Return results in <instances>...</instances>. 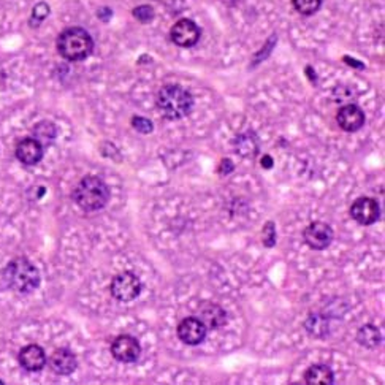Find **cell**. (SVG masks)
Here are the masks:
<instances>
[{
    "label": "cell",
    "mask_w": 385,
    "mask_h": 385,
    "mask_svg": "<svg viewBox=\"0 0 385 385\" xmlns=\"http://www.w3.org/2000/svg\"><path fill=\"white\" fill-rule=\"evenodd\" d=\"M34 135H35V140L43 146V144H50L53 143V140L56 138L57 135V130L54 124H51L48 121H43L37 124V126L34 127Z\"/></svg>",
    "instance_id": "obj_18"
},
{
    "label": "cell",
    "mask_w": 385,
    "mask_h": 385,
    "mask_svg": "<svg viewBox=\"0 0 385 385\" xmlns=\"http://www.w3.org/2000/svg\"><path fill=\"white\" fill-rule=\"evenodd\" d=\"M206 325L199 317H187L178 327L179 340L187 346H199L206 338Z\"/></svg>",
    "instance_id": "obj_10"
},
{
    "label": "cell",
    "mask_w": 385,
    "mask_h": 385,
    "mask_svg": "<svg viewBox=\"0 0 385 385\" xmlns=\"http://www.w3.org/2000/svg\"><path fill=\"white\" fill-rule=\"evenodd\" d=\"M305 243L316 251H324L333 241V228L325 222H314L303 232Z\"/></svg>",
    "instance_id": "obj_7"
},
{
    "label": "cell",
    "mask_w": 385,
    "mask_h": 385,
    "mask_svg": "<svg viewBox=\"0 0 385 385\" xmlns=\"http://www.w3.org/2000/svg\"><path fill=\"white\" fill-rule=\"evenodd\" d=\"M262 165H265V168H272L273 166V160L270 157H263L262 159Z\"/></svg>",
    "instance_id": "obj_23"
},
{
    "label": "cell",
    "mask_w": 385,
    "mask_h": 385,
    "mask_svg": "<svg viewBox=\"0 0 385 385\" xmlns=\"http://www.w3.org/2000/svg\"><path fill=\"white\" fill-rule=\"evenodd\" d=\"M74 200L81 210L98 211L107 206L110 200V189L97 176H86L80 181V184L74 190Z\"/></svg>",
    "instance_id": "obj_2"
},
{
    "label": "cell",
    "mask_w": 385,
    "mask_h": 385,
    "mask_svg": "<svg viewBox=\"0 0 385 385\" xmlns=\"http://www.w3.org/2000/svg\"><path fill=\"white\" fill-rule=\"evenodd\" d=\"M133 14H135V18H137L138 21H142V23H149V21L154 18V10L151 8L149 5H143V7L135 8Z\"/></svg>",
    "instance_id": "obj_20"
},
{
    "label": "cell",
    "mask_w": 385,
    "mask_h": 385,
    "mask_svg": "<svg viewBox=\"0 0 385 385\" xmlns=\"http://www.w3.org/2000/svg\"><path fill=\"white\" fill-rule=\"evenodd\" d=\"M333 381V371L325 365H312L305 373V382L308 385H331Z\"/></svg>",
    "instance_id": "obj_16"
},
{
    "label": "cell",
    "mask_w": 385,
    "mask_h": 385,
    "mask_svg": "<svg viewBox=\"0 0 385 385\" xmlns=\"http://www.w3.org/2000/svg\"><path fill=\"white\" fill-rule=\"evenodd\" d=\"M170 37L173 40V43L181 46V48H190V46L197 45V41L200 40V29L194 21L179 19L171 28Z\"/></svg>",
    "instance_id": "obj_6"
},
{
    "label": "cell",
    "mask_w": 385,
    "mask_h": 385,
    "mask_svg": "<svg viewBox=\"0 0 385 385\" xmlns=\"http://www.w3.org/2000/svg\"><path fill=\"white\" fill-rule=\"evenodd\" d=\"M7 285L18 294H30L40 285V273L28 258L18 257L7 265L3 272Z\"/></svg>",
    "instance_id": "obj_1"
},
{
    "label": "cell",
    "mask_w": 385,
    "mask_h": 385,
    "mask_svg": "<svg viewBox=\"0 0 385 385\" xmlns=\"http://www.w3.org/2000/svg\"><path fill=\"white\" fill-rule=\"evenodd\" d=\"M50 368L59 376H69L76 369V357L69 349H57L50 358Z\"/></svg>",
    "instance_id": "obj_13"
},
{
    "label": "cell",
    "mask_w": 385,
    "mask_h": 385,
    "mask_svg": "<svg viewBox=\"0 0 385 385\" xmlns=\"http://www.w3.org/2000/svg\"><path fill=\"white\" fill-rule=\"evenodd\" d=\"M16 157L24 165H37L43 157V146L35 138L21 140L16 146Z\"/></svg>",
    "instance_id": "obj_12"
},
{
    "label": "cell",
    "mask_w": 385,
    "mask_h": 385,
    "mask_svg": "<svg viewBox=\"0 0 385 385\" xmlns=\"http://www.w3.org/2000/svg\"><path fill=\"white\" fill-rule=\"evenodd\" d=\"M292 2L296 12L305 14V16H311L320 8L322 0H292Z\"/></svg>",
    "instance_id": "obj_19"
},
{
    "label": "cell",
    "mask_w": 385,
    "mask_h": 385,
    "mask_svg": "<svg viewBox=\"0 0 385 385\" xmlns=\"http://www.w3.org/2000/svg\"><path fill=\"white\" fill-rule=\"evenodd\" d=\"M157 107L168 119H181L194 108L190 92L178 85H166L157 94Z\"/></svg>",
    "instance_id": "obj_3"
},
{
    "label": "cell",
    "mask_w": 385,
    "mask_h": 385,
    "mask_svg": "<svg viewBox=\"0 0 385 385\" xmlns=\"http://www.w3.org/2000/svg\"><path fill=\"white\" fill-rule=\"evenodd\" d=\"M227 3H230V2H239V0H226Z\"/></svg>",
    "instance_id": "obj_24"
},
{
    "label": "cell",
    "mask_w": 385,
    "mask_h": 385,
    "mask_svg": "<svg viewBox=\"0 0 385 385\" xmlns=\"http://www.w3.org/2000/svg\"><path fill=\"white\" fill-rule=\"evenodd\" d=\"M19 363L28 371H40L46 365V353L37 344L25 346L19 352Z\"/></svg>",
    "instance_id": "obj_14"
},
{
    "label": "cell",
    "mask_w": 385,
    "mask_h": 385,
    "mask_svg": "<svg viewBox=\"0 0 385 385\" xmlns=\"http://www.w3.org/2000/svg\"><path fill=\"white\" fill-rule=\"evenodd\" d=\"M200 320L210 329H221L227 324V312L219 305H206L200 308Z\"/></svg>",
    "instance_id": "obj_15"
},
{
    "label": "cell",
    "mask_w": 385,
    "mask_h": 385,
    "mask_svg": "<svg viewBox=\"0 0 385 385\" xmlns=\"http://www.w3.org/2000/svg\"><path fill=\"white\" fill-rule=\"evenodd\" d=\"M111 353L118 362L133 363L140 358L142 347H140V342L137 341V338L122 335L113 341Z\"/></svg>",
    "instance_id": "obj_9"
},
{
    "label": "cell",
    "mask_w": 385,
    "mask_h": 385,
    "mask_svg": "<svg viewBox=\"0 0 385 385\" xmlns=\"http://www.w3.org/2000/svg\"><path fill=\"white\" fill-rule=\"evenodd\" d=\"M110 290L114 298L127 303V301L137 298L140 292H142V283H140V279L133 273L126 272L114 276Z\"/></svg>",
    "instance_id": "obj_5"
},
{
    "label": "cell",
    "mask_w": 385,
    "mask_h": 385,
    "mask_svg": "<svg viewBox=\"0 0 385 385\" xmlns=\"http://www.w3.org/2000/svg\"><path fill=\"white\" fill-rule=\"evenodd\" d=\"M379 214H381V208H379L377 200L369 199V197H362L353 201L351 206L352 219L362 226H371L379 219Z\"/></svg>",
    "instance_id": "obj_8"
},
{
    "label": "cell",
    "mask_w": 385,
    "mask_h": 385,
    "mask_svg": "<svg viewBox=\"0 0 385 385\" xmlns=\"http://www.w3.org/2000/svg\"><path fill=\"white\" fill-rule=\"evenodd\" d=\"M357 341L360 342L362 346H365L368 349H374L381 344V341H382L381 331H379L377 327H374V325H365L358 330Z\"/></svg>",
    "instance_id": "obj_17"
},
{
    "label": "cell",
    "mask_w": 385,
    "mask_h": 385,
    "mask_svg": "<svg viewBox=\"0 0 385 385\" xmlns=\"http://www.w3.org/2000/svg\"><path fill=\"white\" fill-rule=\"evenodd\" d=\"M132 126L138 130V132L142 133H149L153 132V122L149 121V119H144V118H133L132 119Z\"/></svg>",
    "instance_id": "obj_21"
},
{
    "label": "cell",
    "mask_w": 385,
    "mask_h": 385,
    "mask_svg": "<svg viewBox=\"0 0 385 385\" xmlns=\"http://www.w3.org/2000/svg\"><path fill=\"white\" fill-rule=\"evenodd\" d=\"M94 50V40L81 28H69L57 38V51L67 60H85Z\"/></svg>",
    "instance_id": "obj_4"
},
{
    "label": "cell",
    "mask_w": 385,
    "mask_h": 385,
    "mask_svg": "<svg viewBox=\"0 0 385 385\" xmlns=\"http://www.w3.org/2000/svg\"><path fill=\"white\" fill-rule=\"evenodd\" d=\"M48 13H50L48 5H46V3H38L37 7L34 8V16H32V21H30V23H34L35 19H38L37 24H40L41 19H45L46 16H48Z\"/></svg>",
    "instance_id": "obj_22"
},
{
    "label": "cell",
    "mask_w": 385,
    "mask_h": 385,
    "mask_svg": "<svg viewBox=\"0 0 385 385\" xmlns=\"http://www.w3.org/2000/svg\"><path fill=\"white\" fill-rule=\"evenodd\" d=\"M336 121L340 124V127L346 132H357L358 129L363 127L365 124V113L360 107L353 105H346L342 107L340 111H338Z\"/></svg>",
    "instance_id": "obj_11"
}]
</instances>
